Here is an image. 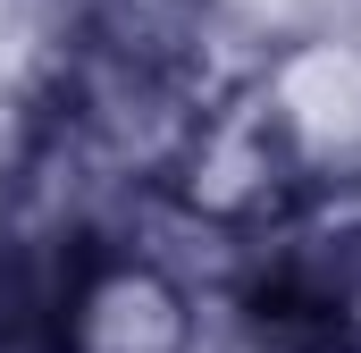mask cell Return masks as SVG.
I'll return each mask as SVG.
<instances>
[{"label": "cell", "mask_w": 361, "mask_h": 353, "mask_svg": "<svg viewBox=\"0 0 361 353\" xmlns=\"http://www.w3.org/2000/svg\"><path fill=\"white\" fill-rule=\"evenodd\" d=\"M252 101L294 185H361V17H302L269 34Z\"/></svg>", "instance_id": "7a4b0ae2"}, {"label": "cell", "mask_w": 361, "mask_h": 353, "mask_svg": "<svg viewBox=\"0 0 361 353\" xmlns=\"http://www.w3.org/2000/svg\"><path fill=\"white\" fill-rule=\"evenodd\" d=\"M219 303L202 261L143 210L42 269L34 353H210Z\"/></svg>", "instance_id": "6da1fadb"}, {"label": "cell", "mask_w": 361, "mask_h": 353, "mask_svg": "<svg viewBox=\"0 0 361 353\" xmlns=\"http://www.w3.org/2000/svg\"><path fill=\"white\" fill-rule=\"evenodd\" d=\"M328 345H336V353H361V286L336 303V320H328Z\"/></svg>", "instance_id": "3957f363"}]
</instances>
